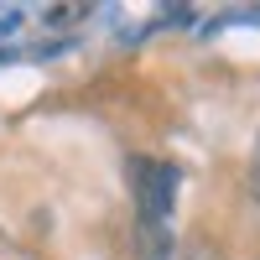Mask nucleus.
Wrapping results in <instances>:
<instances>
[{
  "label": "nucleus",
  "mask_w": 260,
  "mask_h": 260,
  "mask_svg": "<svg viewBox=\"0 0 260 260\" xmlns=\"http://www.w3.org/2000/svg\"><path fill=\"white\" fill-rule=\"evenodd\" d=\"M130 172H136V208H141V229H167L177 172H172L167 161H136Z\"/></svg>",
  "instance_id": "1"
},
{
  "label": "nucleus",
  "mask_w": 260,
  "mask_h": 260,
  "mask_svg": "<svg viewBox=\"0 0 260 260\" xmlns=\"http://www.w3.org/2000/svg\"><path fill=\"white\" fill-rule=\"evenodd\" d=\"M250 192H255V203H260V141H255V156H250Z\"/></svg>",
  "instance_id": "2"
}]
</instances>
